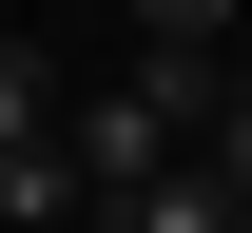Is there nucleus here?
I'll use <instances>...</instances> for the list:
<instances>
[{"instance_id": "obj_1", "label": "nucleus", "mask_w": 252, "mask_h": 233, "mask_svg": "<svg viewBox=\"0 0 252 233\" xmlns=\"http://www.w3.org/2000/svg\"><path fill=\"white\" fill-rule=\"evenodd\" d=\"M97 233H252V195L214 156H156V175H117V195H97Z\"/></svg>"}, {"instance_id": "obj_2", "label": "nucleus", "mask_w": 252, "mask_h": 233, "mask_svg": "<svg viewBox=\"0 0 252 233\" xmlns=\"http://www.w3.org/2000/svg\"><path fill=\"white\" fill-rule=\"evenodd\" d=\"M214 98H233V39H136V117H156L175 156L214 136Z\"/></svg>"}, {"instance_id": "obj_3", "label": "nucleus", "mask_w": 252, "mask_h": 233, "mask_svg": "<svg viewBox=\"0 0 252 233\" xmlns=\"http://www.w3.org/2000/svg\"><path fill=\"white\" fill-rule=\"evenodd\" d=\"M39 136H59V59H39V39H0V156H39Z\"/></svg>"}, {"instance_id": "obj_4", "label": "nucleus", "mask_w": 252, "mask_h": 233, "mask_svg": "<svg viewBox=\"0 0 252 233\" xmlns=\"http://www.w3.org/2000/svg\"><path fill=\"white\" fill-rule=\"evenodd\" d=\"M0 214H20V233H59V214H97V195H78V156H59V136H39V156H0Z\"/></svg>"}, {"instance_id": "obj_5", "label": "nucleus", "mask_w": 252, "mask_h": 233, "mask_svg": "<svg viewBox=\"0 0 252 233\" xmlns=\"http://www.w3.org/2000/svg\"><path fill=\"white\" fill-rule=\"evenodd\" d=\"M194 156H214L233 195H252V78H233V98H214V136H194Z\"/></svg>"}, {"instance_id": "obj_6", "label": "nucleus", "mask_w": 252, "mask_h": 233, "mask_svg": "<svg viewBox=\"0 0 252 233\" xmlns=\"http://www.w3.org/2000/svg\"><path fill=\"white\" fill-rule=\"evenodd\" d=\"M136 39H233V0H136Z\"/></svg>"}, {"instance_id": "obj_7", "label": "nucleus", "mask_w": 252, "mask_h": 233, "mask_svg": "<svg viewBox=\"0 0 252 233\" xmlns=\"http://www.w3.org/2000/svg\"><path fill=\"white\" fill-rule=\"evenodd\" d=\"M233 39H252V0H233Z\"/></svg>"}]
</instances>
